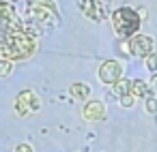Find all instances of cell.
Returning <instances> with one entry per match:
<instances>
[{"label": "cell", "instance_id": "1", "mask_svg": "<svg viewBox=\"0 0 157 152\" xmlns=\"http://www.w3.org/2000/svg\"><path fill=\"white\" fill-rule=\"evenodd\" d=\"M140 15L129 9V7H121L112 13V26L116 30L118 37H125V39H131L138 34V28H140Z\"/></svg>", "mask_w": 157, "mask_h": 152}, {"label": "cell", "instance_id": "2", "mask_svg": "<svg viewBox=\"0 0 157 152\" xmlns=\"http://www.w3.org/2000/svg\"><path fill=\"white\" fill-rule=\"evenodd\" d=\"M121 75H123V67H121L116 60H105V62L99 67V79H101L103 84L114 86V84L121 79Z\"/></svg>", "mask_w": 157, "mask_h": 152}, {"label": "cell", "instance_id": "3", "mask_svg": "<svg viewBox=\"0 0 157 152\" xmlns=\"http://www.w3.org/2000/svg\"><path fill=\"white\" fill-rule=\"evenodd\" d=\"M108 5H110V0H82V11L90 20L101 22L108 13Z\"/></svg>", "mask_w": 157, "mask_h": 152}, {"label": "cell", "instance_id": "4", "mask_svg": "<svg viewBox=\"0 0 157 152\" xmlns=\"http://www.w3.org/2000/svg\"><path fill=\"white\" fill-rule=\"evenodd\" d=\"M151 52H153V39L148 34H136V37H131V41H129V54L146 58Z\"/></svg>", "mask_w": 157, "mask_h": 152}, {"label": "cell", "instance_id": "5", "mask_svg": "<svg viewBox=\"0 0 157 152\" xmlns=\"http://www.w3.org/2000/svg\"><path fill=\"white\" fill-rule=\"evenodd\" d=\"M41 107V101L35 96V92L33 90H24L20 96H17V109H20V114H26V111H37Z\"/></svg>", "mask_w": 157, "mask_h": 152}, {"label": "cell", "instance_id": "6", "mask_svg": "<svg viewBox=\"0 0 157 152\" xmlns=\"http://www.w3.org/2000/svg\"><path fill=\"white\" fill-rule=\"evenodd\" d=\"M84 118L90 122H101L105 118V105L101 101H88L84 105Z\"/></svg>", "mask_w": 157, "mask_h": 152}, {"label": "cell", "instance_id": "7", "mask_svg": "<svg viewBox=\"0 0 157 152\" xmlns=\"http://www.w3.org/2000/svg\"><path fill=\"white\" fill-rule=\"evenodd\" d=\"M131 94L138 99H146V96H151V86L144 79H133L131 81Z\"/></svg>", "mask_w": 157, "mask_h": 152}, {"label": "cell", "instance_id": "8", "mask_svg": "<svg viewBox=\"0 0 157 152\" xmlns=\"http://www.w3.org/2000/svg\"><path fill=\"white\" fill-rule=\"evenodd\" d=\"M69 92H71L75 99H82V101H86V99L90 96V86H86V84H73V86L69 88Z\"/></svg>", "mask_w": 157, "mask_h": 152}, {"label": "cell", "instance_id": "9", "mask_svg": "<svg viewBox=\"0 0 157 152\" xmlns=\"http://www.w3.org/2000/svg\"><path fill=\"white\" fill-rule=\"evenodd\" d=\"M114 94L116 96H125V94H131V81L129 79H118L116 84H114Z\"/></svg>", "mask_w": 157, "mask_h": 152}, {"label": "cell", "instance_id": "10", "mask_svg": "<svg viewBox=\"0 0 157 152\" xmlns=\"http://www.w3.org/2000/svg\"><path fill=\"white\" fill-rule=\"evenodd\" d=\"M144 64H146V69H148L151 73H157V54L151 52V54L144 58Z\"/></svg>", "mask_w": 157, "mask_h": 152}, {"label": "cell", "instance_id": "11", "mask_svg": "<svg viewBox=\"0 0 157 152\" xmlns=\"http://www.w3.org/2000/svg\"><path fill=\"white\" fill-rule=\"evenodd\" d=\"M11 71H13L11 60H0V77H7V75H11Z\"/></svg>", "mask_w": 157, "mask_h": 152}, {"label": "cell", "instance_id": "12", "mask_svg": "<svg viewBox=\"0 0 157 152\" xmlns=\"http://www.w3.org/2000/svg\"><path fill=\"white\" fill-rule=\"evenodd\" d=\"M144 107L148 114H157V99L155 96H146L144 99Z\"/></svg>", "mask_w": 157, "mask_h": 152}, {"label": "cell", "instance_id": "13", "mask_svg": "<svg viewBox=\"0 0 157 152\" xmlns=\"http://www.w3.org/2000/svg\"><path fill=\"white\" fill-rule=\"evenodd\" d=\"M133 99H136L133 94H125V96H121V105L123 107H131L133 105Z\"/></svg>", "mask_w": 157, "mask_h": 152}, {"label": "cell", "instance_id": "14", "mask_svg": "<svg viewBox=\"0 0 157 152\" xmlns=\"http://www.w3.org/2000/svg\"><path fill=\"white\" fill-rule=\"evenodd\" d=\"M15 152H33V148H30L28 143H20V146L15 148Z\"/></svg>", "mask_w": 157, "mask_h": 152}, {"label": "cell", "instance_id": "15", "mask_svg": "<svg viewBox=\"0 0 157 152\" xmlns=\"http://www.w3.org/2000/svg\"><path fill=\"white\" fill-rule=\"evenodd\" d=\"M151 90L157 92V73H153V79H151Z\"/></svg>", "mask_w": 157, "mask_h": 152}, {"label": "cell", "instance_id": "16", "mask_svg": "<svg viewBox=\"0 0 157 152\" xmlns=\"http://www.w3.org/2000/svg\"><path fill=\"white\" fill-rule=\"evenodd\" d=\"M136 13L140 15V20H144V17H146V9H144V7H138V9H136Z\"/></svg>", "mask_w": 157, "mask_h": 152}]
</instances>
